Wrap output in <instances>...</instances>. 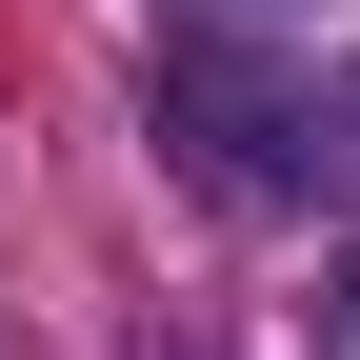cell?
Returning <instances> with one entry per match:
<instances>
[{"label":"cell","instance_id":"1","mask_svg":"<svg viewBox=\"0 0 360 360\" xmlns=\"http://www.w3.org/2000/svg\"><path fill=\"white\" fill-rule=\"evenodd\" d=\"M160 120L200 141V180H220V200H281V180H300V141H321V101H300L281 60H240V40H160Z\"/></svg>","mask_w":360,"mask_h":360},{"label":"cell","instance_id":"2","mask_svg":"<svg viewBox=\"0 0 360 360\" xmlns=\"http://www.w3.org/2000/svg\"><path fill=\"white\" fill-rule=\"evenodd\" d=\"M340 141H360V80H340Z\"/></svg>","mask_w":360,"mask_h":360}]
</instances>
